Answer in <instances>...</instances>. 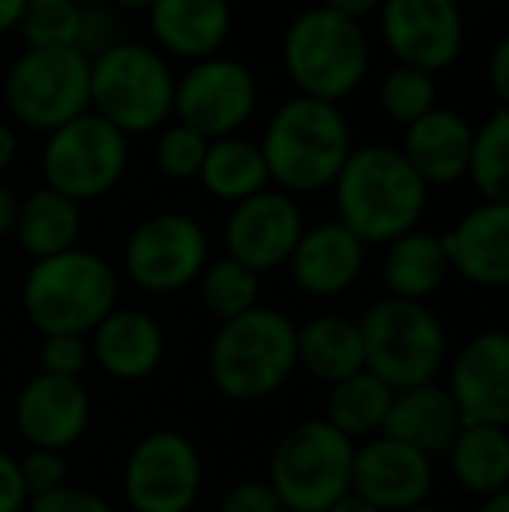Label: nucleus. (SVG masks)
Segmentation results:
<instances>
[{
	"label": "nucleus",
	"instance_id": "1",
	"mask_svg": "<svg viewBox=\"0 0 509 512\" xmlns=\"http://www.w3.org/2000/svg\"><path fill=\"white\" fill-rule=\"evenodd\" d=\"M258 150L272 189L293 199L314 196L332 189L346 157L353 154V129L342 105L293 95L269 115Z\"/></svg>",
	"mask_w": 509,
	"mask_h": 512
},
{
	"label": "nucleus",
	"instance_id": "2",
	"mask_svg": "<svg viewBox=\"0 0 509 512\" xmlns=\"http://www.w3.org/2000/svg\"><path fill=\"white\" fill-rule=\"evenodd\" d=\"M335 220L363 244H391L422 223L429 189L391 143L353 147L339 178L332 182Z\"/></svg>",
	"mask_w": 509,
	"mask_h": 512
},
{
	"label": "nucleus",
	"instance_id": "3",
	"mask_svg": "<svg viewBox=\"0 0 509 512\" xmlns=\"http://www.w3.org/2000/svg\"><path fill=\"white\" fill-rule=\"evenodd\" d=\"M206 370L213 387L238 405L272 398L297 373V324L265 304L224 321L210 338Z\"/></svg>",
	"mask_w": 509,
	"mask_h": 512
},
{
	"label": "nucleus",
	"instance_id": "4",
	"mask_svg": "<svg viewBox=\"0 0 509 512\" xmlns=\"http://www.w3.org/2000/svg\"><path fill=\"white\" fill-rule=\"evenodd\" d=\"M283 70L297 95L342 105L370 74L367 28L353 18L314 4L293 14L279 42Z\"/></svg>",
	"mask_w": 509,
	"mask_h": 512
},
{
	"label": "nucleus",
	"instance_id": "5",
	"mask_svg": "<svg viewBox=\"0 0 509 512\" xmlns=\"http://www.w3.org/2000/svg\"><path fill=\"white\" fill-rule=\"evenodd\" d=\"M119 307V272L88 248L32 262L21 283V310L39 335H91Z\"/></svg>",
	"mask_w": 509,
	"mask_h": 512
},
{
	"label": "nucleus",
	"instance_id": "6",
	"mask_svg": "<svg viewBox=\"0 0 509 512\" xmlns=\"http://www.w3.org/2000/svg\"><path fill=\"white\" fill-rule=\"evenodd\" d=\"M356 324L363 335L367 373L384 380L391 391L433 384L440 370H447V328L429 304L381 297L363 310Z\"/></svg>",
	"mask_w": 509,
	"mask_h": 512
},
{
	"label": "nucleus",
	"instance_id": "7",
	"mask_svg": "<svg viewBox=\"0 0 509 512\" xmlns=\"http://www.w3.org/2000/svg\"><path fill=\"white\" fill-rule=\"evenodd\" d=\"M91 112L123 136L157 133L175 112V70L143 42H116L91 60Z\"/></svg>",
	"mask_w": 509,
	"mask_h": 512
},
{
	"label": "nucleus",
	"instance_id": "8",
	"mask_svg": "<svg viewBox=\"0 0 509 512\" xmlns=\"http://www.w3.org/2000/svg\"><path fill=\"white\" fill-rule=\"evenodd\" d=\"M353 450L325 418H300L269 453V488L286 512H325L349 492Z\"/></svg>",
	"mask_w": 509,
	"mask_h": 512
},
{
	"label": "nucleus",
	"instance_id": "9",
	"mask_svg": "<svg viewBox=\"0 0 509 512\" xmlns=\"http://www.w3.org/2000/svg\"><path fill=\"white\" fill-rule=\"evenodd\" d=\"M0 95L18 126L49 136L91 112V60L77 49H25L7 67Z\"/></svg>",
	"mask_w": 509,
	"mask_h": 512
},
{
	"label": "nucleus",
	"instance_id": "10",
	"mask_svg": "<svg viewBox=\"0 0 509 512\" xmlns=\"http://www.w3.org/2000/svg\"><path fill=\"white\" fill-rule=\"evenodd\" d=\"M129 171V136L84 112L63 122L42 143V185L77 206L105 199L119 189Z\"/></svg>",
	"mask_w": 509,
	"mask_h": 512
},
{
	"label": "nucleus",
	"instance_id": "11",
	"mask_svg": "<svg viewBox=\"0 0 509 512\" xmlns=\"http://www.w3.org/2000/svg\"><path fill=\"white\" fill-rule=\"evenodd\" d=\"M210 262V234L189 213H154L126 237L123 272L140 293L171 297L203 276Z\"/></svg>",
	"mask_w": 509,
	"mask_h": 512
},
{
	"label": "nucleus",
	"instance_id": "12",
	"mask_svg": "<svg viewBox=\"0 0 509 512\" xmlns=\"http://www.w3.org/2000/svg\"><path fill=\"white\" fill-rule=\"evenodd\" d=\"M123 495L133 512H192L203 495V457L185 432L154 429L129 450Z\"/></svg>",
	"mask_w": 509,
	"mask_h": 512
},
{
	"label": "nucleus",
	"instance_id": "13",
	"mask_svg": "<svg viewBox=\"0 0 509 512\" xmlns=\"http://www.w3.org/2000/svg\"><path fill=\"white\" fill-rule=\"evenodd\" d=\"M258 112L255 74L234 56H210L189 63L182 77H175V112L171 119L185 122L206 140L238 136Z\"/></svg>",
	"mask_w": 509,
	"mask_h": 512
},
{
	"label": "nucleus",
	"instance_id": "14",
	"mask_svg": "<svg viewBox=\"0 0 509 512\" xmlns=\"http://www.w3.org/2000/svg\"><path fill=\"white\" fill-rule=\"evenodd\" d=\"M381 42L398 67L440 74L464 49V14L457 0H384Z\"/></svg>",
	"mask_w": 509,
	"mask_h": 512
},
{
	"label": "nucleus",
	"instance_id": "15",
	"mask_svg": "<svg viewBox=\"0 0 509 512\" xmlns=\"http://www.w3.org/2000/svg\"><path fill=\"white\" fill-rule=\"evenodd\" d=\"M436 488V460L398 443L391 436H374L356 443L349 492L370 502L377 512H405L426 506Z\"/></svg>",
	"mask_w": 509,
	"mask_h": 512
},
{
	"label": "nucleus",
	"instance_id": "16",
	"mask_svg": "<svg viewBox=\"0 0 509 512\" xmlns=\"http://www.w3.org/2000/svg\"><path fill=\"white\" fill-rule=\"evenodd\" d=\"M447 394L464 425H509V335L485 328L454 352Z\"/></svg>",
	"mask_w": 509,
	"mask_h": 512
},
{
	"label": "nucleus",
	"instance_id": "17",
	"mask_svg": "<svg viewBox=\"0 0 509 512\" xmlns=\"http://www.w3.org/2000/svg\"><path fill=\"white\" fill-rule=\"evenodd\" d=\"M304 227L307 223L297 199L279 189H265L245 203L231 206V216L224 223L227 258L248 265L258 276L276 272L290 262Z\"/></svg>",
	"mask_w": 509,
	"mask_h": 512
},
{
	"label": "nucleus",
	"instance_id": "18",
	"mask_svg": "<svg viewBox=\"0 0 509 512\" xmlns=\"http://www.w3.org/2000/svg\"><path fill=\"white\" fill-rule=\"evenodd\" d=\"M14 425L28 446L67 453L88 432L91 398L81 380L32 373L14 398Z\"/></svg>",
	"mask_w": 509,
	"mask_h": 512
},
{
	"label": "nucleus",
	"instance_id": "19",
	"mask_svg": "<svg viewBox=\"0 0 509 512\" xmlns=\"http://www.w3.org/2000/svg\"><path fill=\"white\" fill-rule=\"evenodd\" d=\"M363 265H367V244L339 220H328L318 227H304L286 269L304 297L332 300L353 290L356 279L363 276Z\"/></svg>",
	"mask_w": 509,
	"mask_h": 512
},
{
	"label": "nucleus",
	"instance_id": "20",
	"mask_svg": "<svg viewBox=\"0 0 509 512\" xmlns=\"http://www.w3.org/2000/svg\"><path fill=\"white\" fill-rule=\"evenodd\" d=\"M454 276L478 290H506L509 283V203L471 206L447 234H440Z\"/></svg>",
	"mask_w": 509,
	"mask_h": 512
},
{
	"label": "nucleus",
	"instance_id": "21",
	"mask_svg": "<svg viewBox=\"0 0 509 512\" xmlns=\"http://www.w3.org/2000/svg\"><path fill=\"white\" fill-rule=\"evenodd\" d=\"M91 363L119 384H140L164 363V328L140 307H116L88 335Z\"/></svg>",
	"mask_w": 509,
	"mask_h": 512
},
{
	"label": "nucleus",
	"instance_id": "22",
	"mask_svg": "<svg viewBox=\"0 0 509 512\" xmlns=\"http://www.w3.org/2000/svg\"><path fill=\"white\" fill-rule=\"evenodd\" d=\"M154 49L175 60H210L227 46L234 28L231 0H154L147 11Z\"/></svg>",
	"mask_w": 509,
	"mask_h": 512
},
{
	"label": "nucleus",
	"instance_id": "23",
	"mask_svg": "<svg viewBox=\"0 0 509 512\" xmlns=\"http://www.w3.org/2000/svg\"><path fill=\"white\" fill-rule=\"evenodd\" d=\"M475 126L454 108L436 105L401 133V157L412 164L426 189H450L464 182Z\"/></svg>",
	"mask_w": 509,
	"mask_h": 512
},
{
	"label": "nucleus",
	"instance_id": "24",
	"mask_svg": "<svg viewBox=\"0 0 509 512\" xmlns=\"http://www.w3.org/2000/svg\"><path fill=\"white\" fill-rule=\"evenodd\" d=\"M461 425L464 422L457 415L454 398H450L440 380H433V384L394 391L381 436L398 439V443L419 450L422 457L436 460V457H447Z\"/></svg>",
	"mask_w": 509,
	"mask_h": 512
},
{
	"label": "nucleus",
	"instance_id": "25",
	"mask_svg": "<svg viewBox=\"0 0 509 512\" xmlns=\"http://www.w3.org/2000/svg\"><path fill=\"white\" fill-rule=\"evenodd\" d=\"M297 370L328 387L363 373L367 363L360 324L342 314H318L297 324Z\"/></svg>",
	"mask_w": 509,
	"mask_h": 512
},
{
	"label": "nucleus",
	"instance_id": "26",
	"mask_svg": "<svg viewBox=\"0 0 509 512\" xmlns=\"http://www.w3.org/2000/svg\"><path fill=\"white\" fill-rule=\"evenodd\" d=\"M381 279L387 297L415 300V304H426L429 297H436L450 279L440 234L415 227L408 234L394 237L391 244H384Z\"/></svg>",
	"mask_w": 509,
	"mask_h": 512
},
{
	"label": "nucleus",
	"instance_id": "27",
	"mask_svg": "<svg viewBox=\"0 0 509 512\" xmlns=\"http://www.w3.org/2000/svg\"><path fill=\"white\" fill-rule=\"evenodd\" d=\"M81 227V206L42 185V189H32L28 196H21L18 223H14L11 237L32 262H42V258H53L77 248Z\"/></svg>",
	"mask_w": 509,
	"mask_h": 512
},
{
	"label": "nucleus",
	"instance_id": "28",
	"mask_svg": "<svg viewBox=\"0 0 509 512\" xmlns=\"http://www.w3.org/2000/svg\"><path fill=\"white\" fill-rule=\"evenodd\" d=\"M447 464L457 485L475 499L509 492V432L503 425H461Z\"/></svg>",
	"mask_w": 509,
	"mask_h": 512
},
{
	"label": "nucleus",
	"instance_id": "29",
	"mask_svg": "<svg viewBox=\"0 0 509 512\" xmlns=\"http://www.w3.org/2000/svg\"><path fill=\"white\" fill-rule=\"evenodd\" d=\"M199 185H203L206 196L220 199V203H245V199L258 196V192L272 189L269 171H265L262 150L258 140L248 136H220L210 140L203 157V168H199Z\"/></svg>",
	"mask_w": 509,
	"mask_h": 512
},
{
	"label": "nucleus",
	"instance_id": "30",
	"mask_svg": "<svg viewBox=\"0 0 509 512\" xmlns=\"http://www.w3.org/2000/svg\"><path fill=\"white\" fill-rule=\"evenodd\" d=\"M394 391L377 380L374 373H356V377L342 380V384L328 387L325 401V422L335 432L349 439V443H363V439H374L384 432V418L391 408Z\"/></svg>",
	"mask_w": 509,
	"mask_h": 512
},
{
	"label": "nucleus",
	"instance_id": "31",
	"mask_svg": "<svg viewBox=\"0 0 509 512\" xmlns=\"http://www.w3.org/2000/svg\"><path fill=\"white\" fill-rule=\"evenodd\" d=\"M482 203H509V112L496 105V112L471 136L468 171H464Z\"/></svg>",
	"mask_w": 509,
	"mask_h": 512
},
{
	"label": "nucleus",
	"instance_id": "32",
	"mask_svg": "<svg viewBox=\"0 0 509 512\" xmlns=\"http://www.w3.org/2000/svg\"><path fill=\"white\" fill-rule=\"evenodd\" d=\"M196 286H199L203 307L210 310L220 324L248 314L252 307H258V297H262V276L227 255L210 258L203 276L196 279Z\"/></svg>",
	"mask_w": 509,
	"mask_h": 512
},
{
	"label": "nucleus",
	"instance_id": "33",
	"mask_svg": "<svg viewBox=\"0 0 509 512\" xmlns=\"http://www.w3.org/2000/svg\"><path fill=\"white\" fill-rule=\"evenodd\" d=\"M377 105L394 126H412L415 119H422L426 112H433L440 105V88H436L433 74H422L412 67H398L381 77V88H377Z\"/></svg>",
	"mask_w": 509,
	"mask_h": 512
},
{
	"label": "nucleus",
	"instance_id": "34",
	"mask_svg": "<svg viewBox=\"0 0 509 512\" xmlns=\"http://www.w3.org/2000/svg\"><path fill=\"white\" fill-rule=\"evenodd\" d=\"M81 0H28L18 18L25 49H74Z\"/></svg>",
	"mask_w": 509,
	"mask_h": 512
},
{
	"label": "nucleus",
	"instance_id": "35",
	"mask_svg": "<svg viewBox=\"0 0 509 512\" xmlns=\"http://www.w3.org/2000/svg\"><path fill=\"white\" fill-rule=\"evenodd\" d=\"M206 140L203 133H196L192 126L185 122L171 119L168 126L157 129V143H154V164L164 178L171 182H192L203 168V157H206Z\"/></svg>",
	"mask_w": 509,
	"mask_h": 512
},
{
	"label": "nucleus",
	"instance_id": "36",
	"mask_svg": "<svg viewBox=\"0 0 509 512\" xmlns=\"http://www.w3.org/2000/svg\"><path fill=\"white\" fill-rule=\"evenodd\" d=\"M116 42H123V21L109 4H81V18H77L74 49L84 60H98L109 53Z\"/></svg>",
	"mask_w": 509,
	"mask_h": 512
},
{
	"label": "nucleus",
	"instance_id": "37",
	"mask_svg": "<svg viewBox=\"0 0 509 512\" xmlns=\"http://www.w3.org/2000/svg\"><path fill=\"white\" fill-rule=\"evenodd\" d=\"M21 481H25L28 502L42 499L49 492H60L63 485H70V464L67 453L60 450H39V446H28V453L18 460Z\"/></svg>",
	"mask_w": 509,
	"mask_h": 512
},
{
	"label": "nucleus",
	"instance_id": "38",
	"mask_svg": "<svg viewBox=\"0 0 509 512\" xmlns=\"http://www.w3.org/2000/svg\"><path fill=\"white\" fill-rule=\"evenodd\" d=\"M91 366L88 335H42L39 345V373L81 380Z\"/></svg>",
	"mask_w": 509,
	"mask_h": 512
},
{
	"label": "nucleus",
	"instance_id": "39",
	"mask_svg": "<svg viewBox=\"0 0 509 512\" xmlns=\"http://www.w3.org/2000/svg\"><path fill=\"white\" fill-rule=\"evenodd\" d=\"M217 512H286L265 478H241L220 495Z\"/></svg>",
	"mask_w": 509,
	"mask_h": 512
},
{
	"label": "nucleus",
	"instance_id": "40",
	"mask_svg": "<svg viewBox=\"0 0 509 512\" xmlns=\"http://www.w3.org/2000/svg\"><path fill=\"white\" fill-rule=\"evenodd\" d=\"M25 512H116L105 495L91 492V488H77V485H63L60 492H49L42 499L28 502Z\"/></svg>",
	"mask_w": 509,
	"mask_h": 512
},
{
	"label": "nucleus",
	"instance_id": "41",
	"mask_svg": "<svg viewBox=\"0 0 509 512\" xmlns=\"http://www.w3.org/2000/svg\"><path fill=\"white\" fill-rule=\"evenodd\" d=\"M25 509H28V492H25V481H21L18 460L0 450V512H25Z\"/></svg>",
	"mask_w": 509,
	"mask_h": 512
},
{
	"label": "nucleus",
	"instance_id": "42",
	"mask_svg": "<svg viewBox=\"0 0 509 512\" xmlns=\"http://www.w3.org/2000/svg\"><path fill=\"white\" fill-rule=\"evenodd\" d=\"M485 74H489V88L496 95V102L506 108L509 102V39H499L489 53V63H485Z\"/></svg>",
	"mask_w": 509,
	"mask_h": 512
},
{
	"label": "nucleus",
	"instance_id": "43",
	"mask_svg": "<svg viewBox=\"0 0 509 512\" xmlns=\"http://www.w3.org/2000/svg\"><path fill=\"white\" fill-rule=\"evenodd\" d=\"M384 0H321V7H328V11L342 14V18H353V21H367L370 14L381 11Z\"/></svg>",
	"mask_w": 509,
	"mask_h": 512
},
{
	"label": "nucleus",
	"instance_id": "44",
	"mask_svg": "<svg viewBox=\"0 0 509 512\" xmlns=\"http://www.w3.org/2000/svg\"><path fill=\"white\" fill-rule=\"evenodd\" d=\"M18 206H21V196L0 182V241L14 234V223H18Z\"/></svg>",
	"mask_w": 509,
	"mask_h": 512
},
{
	"label": "nucleus",
	"instance_id": "45",
	"mask_svg": "<svg viewBox=\"0 0 509 512\" xmlns=\"http://www.w3.org/2000/svg\"><path fill=\"white\" fill-rule=\"evenodd\" d=\"M14 161H18V133H14L11 122L0 119V175L11 171Z\"/></svg>",
	"mask_w": 509,
	"mask_h": 512
},
{
	"label": "nucleus",
	"instance_id": "46",
	"mask_svg": "<svg viewBox=\"0 0 509 512\" xmlns=\"http://www.w3.org/2000/svg\"><path fill=\"white\" fill-rule=\"evenodd\" d=\"M25 4L28 0H0V35L18 28V18H21V11H25Z\"/></svg>",
	"mask_w": 509,
	"mask_h": 512
},
{
	"label": "nucleus",
	"instance_id": "47",
	"mask_svg": "<svg viewBox=\"0 0 509 512\" xmlns=\"http://www.w3.org/2000/svg\"><path fill=\"white\" fill-rule=\"evenodd\" d=\"M325 512H377V509L370 506V502H363L360 495L346 492V495H342L339 502H332V506H328Z\"/></svg>",
	"mask_w": 509,
	"mask_h": 512
},
{
	"label": "nucleus",
	"instance_id": "48",
	"mask_svg": "<svg viewBox=\"0 0 509 512\" xmlns=\"http://www.w3.org/2000/svg\"><path fill=\"white\" fill-rule=\"evenodd\" d=\"M154 0H109V7L116 14H147Z\"/></svg>",
	"mask_w": 509,
	"mask_h": 512
},
{
	"label": "nucleus",
	"instance_id": "49",
	"mask_svg": "<svg viewBox=\"0 0 509 512\" xmlns=\"http://www.w3.org/2000/svg\"><path fill=\"white\" fill-rule=\"evenodd\" d=\"M475 512H509V492L489 495V499H478V509Z\"/></svg>",
	"mask_w": 509,
	"mask_h": 512
},
{
	"label": "nucleus",
	"instance_id": "50",
	"mask_svg": "<svg viewBox=\"0 0 509 512\" xmlns=\"http://www.w3.org/2000/svg\"><path fill=\"white\" fill-rule=\"evenodd\" d=\"M405 512H447V509H436V506H429V502H426V506H415V509H405Z\"/></svg>",
	"mask_w": 509,
	"mask_h": 512
},
{
	"label": "nucleus",
	"instance_id": "51",
	"mask_svg": "<svg viewBox=\"0 0 509 512\" xmlns=\"http://www.w3.org/2000/svg\"><path fill=\"white\" fill-rule=\"evenodd\" d=\"M482 4H503V0H482Z\"/></svg>",
	"mask_w": 509,
	"mask_h": 512
},
{
	"label": "nucleus",
	"instance_id": "52",
	"mask_svg": "<svg viewBox=\"0 0 509 512\" xmlns=\"http://www.w3.org/2000/svg\"><path fill=\"white\" fill-rule=\"evenodd\" d=\"M0 272H4V258H0Z\"/></svg>",
	"mask_w": 509,
	"mask_h": 512
}]
</instances>
